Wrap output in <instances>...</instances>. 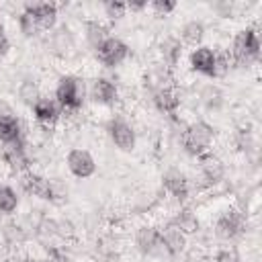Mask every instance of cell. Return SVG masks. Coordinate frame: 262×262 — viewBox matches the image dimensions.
I'll use <instances>...</instances> for the list:
<instances>
[{"label": "cell", "mask_w": 262, "mask_h": 262, "mask_svg": "<svg viewBox=\"0 0 262 262\" xmlns=\"http://www.w3.org/2000/svg\"><path fill=\"white\" fill-rule=\"evenodd\" d=\"M16 27H18V31H20V35H23L25 39H35V37L41 33L37 20H35L29 12H25V10H20V12L16 14Z\"/></svg>", "instance_id": "cell-29"}, {"label": "cell", "mask_w": 262, "mask_h": 262, "mask_svg": "<svg viewBox=\"0 0 262 262\" xmlns=\"http://www.w3.org/2000/svg\"><path fill=\"white\" fill-rule=\"evenodd\" d=\"M196 98L203 104V108L209 111V113H219L223 108V104H225V94H223L221 86H217V84H205V86H201Z\"/></svg>", "instance_id": "cell-21"}, {"label": "cell", "mask_w": 262, "mask_h": 262, "mask_svg": "<svg viewBox=\"0 0 262 262\" xmlns=\"http://www.w3.org/2000/svg\"><path fill=\"white\" fill-rule=\"evenodd\" d=\"M127 4V12H141V10H147V2L145 0H135V2H125Z\"/></svg>", "instance_id": "cell-40"}, {"label": "cell", "mask_w": 262, "mask_h": 262, "mask_svg": "<svg viewBox=\"0 0 262 262\" xmlns=\"http://www.w3.org/2000/svg\"><path fill=\"white\" fill-rule=\"evenodd\" d=\"M162 188L164 192L180 207H186V203L190 201L192 196V184H190V178L180 170V168H168L164 174H162Z\"/></svg>", "instance_id": "cell-6"}, {"label": "cell", "mask_w": 262, "mask_h": 262, "mask_svg": "<svg viewBox=\"0 0 262 262\" xmlns=\"http://www.w3.org/2000/svg\"><path fill=\"white\" fill-rule=\"evenodd\" d=\"M16 137H25L20 119L14 117V119H4V121H0V143L10 141V139H16Z\"/></svg>", "instance_id": "cell-28"}, {"label": "cell", "mask_w": 262, "mask_h": 262, "mask_svg": "<svg viewBox=\"0 0 262 262\" xmlns=\"http://www.w3.org/2000/svg\"><path fill=\"white\" fill-rule=\"evenodd\" d=\"M82 29H84V39H86L88 47L94 49V51H96V49L111 37V35H108V29H106L100 20H96V18H88V20H84Z\"/></svg>", "instance_id": "cell-23"}, {"label": "cell", "mask_w": 262, "mask_h": 262, "mask_svg": "<svg viewBox=\"0 0 262 262\" xmlns=\"http://www.w3.org/2000/svg\"><path fill=\"white\" fill-rule=\"evenodd\" d=\"M14 260H16V250L0 242V262H14Z\"/></svg>", "instance_id": "cell-37"}, {"label": "cell", "mask_w": 262, "mask_h": 262, "mask_svg": "<svg viewBox=\"0 0 262 262\" xmlns=\"http://www.w3.org/2000/svg\"><path fill=\"white\" fill-rule=\"evenodd\" d=\"M149 100H151V106H154L158 113L166 115V117H176V115H178V108H180V104H182L180 92H178L174 86H166V88L156 90V92L149 96Z\"/></svg>", "instance_id": "cell-15"}, {"label": "cell", "mask_w": 262, "mask_h": 262, "mask_svg": "<svg viewBox=\"0 0 262 262\" xmlns=\"http://www.w3.org/2000/svg\"><path fill=\"white\" fill-rule=\"evenodd\" d=\"M168 221H172L186 237H194V235L201 233V219H199V215H196L192 209H188V207H180Z\"/></svg>", "instance_id": "cell-20"}, {"label": "cell", "mask_w": 262, "mask_h": 262, "mask_svg": "<svg viewBox=\"0 0 262 262\" xmlns=\"http://www.w3.org/2000/svg\"><path fill=\"white\" fill-rule=\"evenodd\" d=\"M0 235H2V242L6 244V246H10L12 250H20L27 242H29V237H31V233L27 231V227L23 225V223H16V221H6L4 225H2V229H0Z\"/></svg>", "instance_id": "cell-22"}, {"label": "cell", "mask_w": 262, "mask_h": 262, "mask_svg": "<svg viewBox=\"0 0 262 262\" xmlns=\"http://www.w3.org/2000/svg\"><path fill=\"white\" fill-rule=\"evenodd\" d=\"M106 135L119 151L131 154L137 147V131L123 115H113L106 121Z\"/></svg>", "instance_id": "cell-5"}, {"label": "cell", "mask_w": 262, "mask_h": 262, "mask_svg": "<svg viewBox=\"0 0 262 262\" xmlns=\"http://www.w3.org/2000/svg\"><path fill=\"white\" fill-rule=\"evenodd\" d=\"M244 8H248V6L237 4V2H229V0H221V2H213V4H211V10H213L217 16H221V18L237 16Z\"/></svg>", "instance_id": "cell-30"}, {"label": "cell", "mask_w": 262, "mask_h": 262, "mask_svg": "<svg viewBox=\"0 0 262 262\" xmlns=\"http://www.w3.org/2000/svg\"><path fill=\"white\" fill-rule=\"evenodd\" d=\"M215 139H217V129L211 123H207L203 119H196L192 123H186V129L180 137V147L188 156L199 158L201 154L211 151Z\"/></svg>", "instance_id": "cell-3"}, {"label": "cell", "mask_w": 262, "mask_h": 262, "mask_svg": "<svg viewBox=\"0 0 262 262\" xmlns=\"http://www.w3.org/2000/svg\"><path fill=\"white\" fill-rule=\"evenodd\" d=\"M94 55H96V61H98L102 68L113 70V68L121 66V63L129 57V45H127L123 39H119V37H108V39L94 51Z\"/></svg>", "instance_id": "cell-8"}, {"label": "cell", "mask_w": 262, "mask_h": 262, "mask_svg": "<svg viewBox=\"0 0 262 262\" xmlns=\"http://www.w3.org/2000/svg\"><path fill=\"white\" fill-rule=\"evenodd\" d=\"M25 12H29L41 31H53L57 27V18H59V6L53 2H27L23 6Z\"/></svg>", "instance_id": "cell-12"}, {"label": "cell", "mask_w": 262, "mask_h": 262, "mask_svg": "<svg viewBox=\"0 0 262 262\" xmlns=\"http://www.w3.org/2000/svg\"><path fill=\"white\" fill-rule=\"evenodd\" d=\"M102 12L108 20H121L127 16V4L125 2H117V0H108L102 4Z\"/></svg>", "instance_id": "cell-32"}, {"label": "cell", "mask_w": 262, "mask_h": 262, "mask_svg": "<svg viewBox=\"0 0 262 262\" xmlns=\"http://www.w3.org/2000/svg\"><path fill=\"white\" fill-rule=\"evenodd\" d=\"M53 100L59 104L61 113H80L88 100L86 80L76 74H63L55 82Z\"/></svg>", "instance_id": "cell-1"}, {"label": "cell", "mask_w": 262, "mask_h": 262, "mask_svg": "<svg viewBox=\"0 0 262 262\" xmlns=\"http://www.w3.org/2000/svg\"><path fill=\"white\" fill-rule=\"evenodd\" d=\"M14 262H43V260H39V258H35V256H20V258H16Z\"/></svg>", "instance_id": "cell-41"}, {"label": "cell", "mask_w": 262, "mask_h": 262, "mask_svg": "<svg viewBox=\"0 0 262 262\" xmlns=\"http://www.w3.org/2000/svg\"><path fill=\"white\" fill-rule=\"evenodd\" d=\"M37 235H41V237H47V239H51V237H57V219L55 217H43L41 219V223H39V227H37V231H35Z\"/></svg>", "instance_id": "cell-34"}, {"label": "cell", "mask_w": 262, "mask_h": 262, "mask_svg": "<svg viewBox=\"0 0 262 262\" xmlns=\"http://www.w3.org/2000/svg\"><path fill=\"white\" fill-rule=\"evenodd\" d=\"M20 178V186L29 196H35L39 201H53V190H51V178L29 170L27 174L18 176Z\"/></svg>", "instance_id": "cell-14"}, {"label": "cell", "mask_w": 262, "mask_h": 262, "mask_svg": "<svg viewBox=\"0 0 262 262\" xmlns=\"http://www.w3.org/2000/svg\"><path fill=\"white\" fill-rule=\"evenodd\" d=\"M248 229H250L248 213L239 211L237 207H231V209L223 211L213 223V235L219 242H235L237 237L246 235Z\"/></svg>", "instance_id": "cell-4"}, {"label": "cell", "mask_w": 262, "mask_h": 262, "mask_svg": "<svg viewBox=\"0 0 262 262\" xmlns=\"http://www.w3.org/2000/svg\"><path fill=\"white\" fill-rule=\"evenodd\" d=\"M88 100L98 106H113L119 102V88L111 78L96 76L88 86Z\"/></svg>", "instance_id": "cell-10"}, {"label": "cell", "mask_w": 262, "mask_h": 262, "mask_svg": "<svg viewBox=\"0 0 262 262\" xmlns=\"http://www.w3.org/2000/svg\"><path fill=\"white\" fill-rule=\"evenodd\" d=\"M66 166H68L70 174L74 178H80V180L90 178L96 172V160H94V156L88 149H82V147H72L68 151Z\"/></svg>", "instance_id": "cell-11"}, {"label": "cell", "mask_w": 262, "mask_h": 262, "mask_svg": "<svg viewBox=\"0 0 262 262\" xmlns=\"http://www.w3.org/2000/svg\"><path fill=\"white\" fill-rule=\"evenodd\" d=\"M8 51H10V39H8L6 31H4V27L0 25V61L8 55Z\"/></svg>", "instance_id": "cell-38"}, {"label": "cell", "mask_w": 262, "mask_h": 262, "mask_svg": "<svg viewBox=\"0 0 262 262\" xmlns=\"http://www.w3.org/2000/svg\"><path fill=\"white\" fill-rule=\"evenodd\" d=\"M14 117H18V115L14 113L12 104L0 98V121H4V119H14Z\"/></svg>", "instance_id": "cell-39"}, {"label": "cell", "mask_w": 262, "mask_h": 262, "mask_svg": "<svg viewBox=\"0 0 262 262\" xmlns=\"http://www.w3.org/2000/svg\"><path fill=\"white\" fill-rule=\"evenodd\" d=\"M147 8H149L156 16H170V14L178 8V4L172 2V0H154V2L147 4Z\"/></svg>", "instance_id": "cell-33"}, {"label": "cell", "mask_w": 262, "mask_h": 262, "mask_svg": "<svg viewBox=\"0 0 262 262\" xmlns=\"http://www.w3.org/2000/svg\"><path fill=\"white\" fill-rule=\"evenodd\" d=\"M133 244H135V250L141 254V256H154V258H170L166 248L162 246V239H160V227L151 225V223H143L135 229L133 233Z\"/></svg>", "instance_id": "cell-7"}, {"label": "cell", "mask_w": 262, "mask_h": 262, "mask_svg": "<svg viewBox=\"0 0 262 262\" xmlns=\"http://www.w3.org/2000/svg\"><path fill=\"white\" fill-rule=\"evenodd\" d=\"M231 68H233V63H231V57H229L227 49H225V51H217V49H215L213 78H225V76L229 74V70H231Z\"/></svg>", "instance_id": "cell-31"}, {"label": "cell", "mask_w": 262, "mask_h": 262, "mask_svg": "<svg viewBox=\"0 0 262 262\" xmlns=\"http://www.w3.org/2000/svg\"><path fill=\"white\" fill-rule=\"evenodd\" d=\"M260 33L256 27L239 29L227 47V53L231 57V63L237 68H252L260 59Z\"/></svg>", "instance_id": "cell-2"}, {"label": "cell", "mask_w": 262, "mask_h": 262, "mask_svg": "<svg viewBox=\"0 0 262 262\" xmlns=\"http://www.w3.org/2000/svg\"><path fill=\"white\" fill-rule=\"evenodd\" d=\"M41 96H43V94H41L39 84H37L35 80H31V78H25V80L18 84V88H16V98H18V102L25 104V106H29V108H31Z\"/></svg>", "instance_id": "cell-25"}, {"label": "cell", "mask_w": 262, "mask_h": 262, "mask_svg": "<svg viewBox=\"0 0 262 262\" xmlns=\"http://www.w3.org/2000/svg\"><path fill=\"white\" fill-rule=\"evenodd\" d=\"M213 262H242V256L235 248H219L215 252Z\"/></svg>", "instance_id": "cell-36"}, {"label": "cell", "mask_w": 262, "mask_h": 262, "mask_svg": "<svg viewBox=\"0 0 262 262\" xmlns=\"http://www.w3.org/2000/svg\"><path fill=\"white\" fill-rule=\"evenodd\" d=\"M188 66L194 74L213 78V66H215V49L209 45H199L188 53Z\"/></svg>", "instance_id": "cell-18"}, {"label": "cell", "mask_w": 262, "mask_h": 262, "mask_svg": "<svg viewBox=\"0 0 262 262\" xmlns=\"http://www.w3.org/2000/svg\"><path fill=\"white\" fill-rule=\"evenodd\" d=\"M160 239H162V246L166 248L170 258H176V256L184 254L186 248H188V237L172 221H166L160 227Z\"/></svg>", "instance_id": "cell-16"}, {"label": "cell", "mask_w": 262, "mask_h": 262, "mask_svg": "<svg viewBox=\"0 0 262 262\" xmlns=\"http://www.w3.org/2000/svg\"><path fill=\"white\" fill-rule=\"evenodd\" d=\"M47 47L49 53L55 55L57 59H68L76 53V35L66 25L55 27L47 37Z\"/></svg>", "instance_id": "cell-9"}, {"label": "cell", "mask_w": 262, "mask_h": 262, "mask_svg": "<svg viewBox=\"0 0 262 262\" xmlns=\"http://www.w3.org/2000/svg\"><path fill=\"white\" fill-rule=\"evenodd\" d=\"M57 237L63 239V242H70L76 237V225L72 219L68 217H59L57 219Z\"/></svg>", "instance_id": "cell-35"}, {"label": "cell", "mask_w": 262, "mask_h": 262, "mask_svg": "<svg viewBox=\"0 0 262 262\" xmlns=\"http://www.w3.org/2000/svg\"><path fill=\"white\" fill-rule=\"evenodd\" d=\"M182 53H184V45L180 43L178 37L166 35V37L160 39V43H158V55H160V61L164 66H168L170 70H174L180 63Z\"/></svg>", "instance_id": "cell-19"}, {"label": "cell", "mask_w": 262, "mask_h": 262, "mask_svg": "<svg viewBox=\"0 0 262 262\" xmlns=\"http://www.w3.org/2000/svg\"><path fill=\"white\" fill-rule=\"evenodd\" d=\"M196 164H199V172H201V178L205 180V184H219L223 178H225V162L211 149V151H205L196 158Z\"/></svg>", "instance_id": "cell-13"}, {"label": "cell", "mask_w": 262, "mask_h": 262, "mask_svg": "<svg viewBox=\"0 0 262 262\" xmlns=\"http://www.w3.org/2000/svg\"><path fill=\"white\" fill-rule=\"evenodd\" d=\"M31 115H33V119H35V123L39 125V127H53L59 119H61V108H59V104L53 100V98H49V96H41L33 106H31Z\"/></svg>", "instance_id": "cell-17"}, {"label": "cell", "mask_w": 262, "mask_h": 262, "mask_svg": "<svg viewBox=\"0 0 262 262\" xmlns=\"http://www.w3.org/2000/svg\"><path fill=\"white\" fill-rule=\"evenodd\" d=\"M18 192L10 184H0V215H14L18 211Z\"/></svg>", "instance_id": "cell-26"}, {"label": "cell", "mask_w": 262, "mask_h": 262, "mask_svg": "<svg viewBox=\"0 0 262 262\" xmlns=\"http://www.w3.org/2000/svg\"><path fill=\"white\" fill-rule=\"evenodd\" d=\"M180 43L182 45H190L192 49L203 45V39H205V25L201 20H186L180 29Z\"/></svg>", "instance_id": "cell-24"}, {"label": "cell", "mask_w": 262, "mask_h": 262, "mask_svg": "<svg viewBox=\"0 0 262 262\" xmlns=\"http://www.w3.org/2000/svg\"><path fill=\"white\" fill-rule=\"evenodd\" d=\"M233 145H235V149L237 151H242V154H246V156H250L252 151H256V139H254V133L250 131V129H246V127H239V129H235L233 131Z\"/></svg>", "instance_id": "cell-27"}]
</instances>
